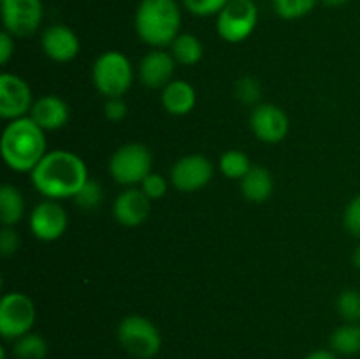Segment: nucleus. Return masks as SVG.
I'll use <instances>...</instances> for the list:
<instances>
[{"label":"nucleus","instance_id":"obj_25","mask_svg":"<svg viewBox=\"0 0 360 359\" xmlns=\"http://www.w3.org/2000/svg\"><path fill=\"white\" fill-rule=\"evenodd\" d=\"M274 13L283 20L304 18L316 6V0H271Z\"/></svg>","mask_w":360,"mask_h":359},{"label":"nucleus","instance_id":"obj_14","mask_svg":"<svg viewBox=\"0 0 360 359\" xmlns=\"http://www.w3.org/2000/svg\"><path fill=\"white\" fill-rule=\"evenodd\" d=\"M150 197L139 189H129L120 194L112 206L115 218L125 227H137L144 224L150 215Z\"/></svg>","mask_w":360,"mask_h":359},{"label":"nucleus","instance_id":"obj_17","mask_svg":"<svg viewBox=\"0 0 360 359\" xmlns=\"http://www.w3.org/2000/svg\"><path fill=\"white\" fill-rule=\"evenodd\" d=\"M70 109L65 101L56 95H44L34 102L30 109V118L41 127L42 130L62 129L69 122Z\"/></svg>","mask_w":360,"mask_h":359},{"label":"nucleus","instance_id":"obj_23","mask_svg":"<svg viewBox=\"0 0 360 359\" xmlns=\"http://www.w3.org/2000/svg\"><path fill=\"white\" fill-rule=\"evenodd\" d=\"M13 354L16 359H46L48 344L37 333H27L14 340Z\"/></svg>","mask_w":360,"mask_h":359},{"label":"nucleus","instance_id":"obj_2","mask_svg":"<svg viewBox=\"0 0 360 359\" xmlns=\"http://www.w3.org/2000/svg\"><path fill=\"white\" fill-rule=\"evenodd\" d=\"M0 150L11 169L18 172H32L46 155L44 130L30 116L13 120L4 129Z\"/></svg>","mask_w":360,"mask_h":359},{"label":"nucleus","instance_id":"obj_19","mask_svg":"<svg viewBox=\"0 0 360 359\" xmlns=\"http://www.w3.org/2000/svg\"><path fill=\"white\" fill-rule=\"evenodd\" d=\"M273 176L262 165H252L241 178V192L250 203H264L273 194Z\"/></svg>","mask_w":360,"mask_h":359},{"label":"nucleus","instance_id":"obj_11","mask_svg":"<svg viewBox=\"0 0 360 359\" xmlns=\"http://www.w3.org/2000/svg\"><path fill=\"white\" fill-rule=\"evenodd\" d=\"M32 90L16 74L0 76V116L6 120L23 118L32 109Z\"/></svg>","mask_w":360,"mask_h":359},{"label":"nucleus","instance_id":"obj_35","mask_svg":"<svg viewBox=\"0 0 360 359\" xmlns=\"http://www.w3.org/2000/svg\"><path fill=\"white\" fill-rule=\"evenodd\" d=\"M304 359H338L336 352H330V351H315L311 354L306 355Z\"/></svg>","mask_w":360,"mask_h":359},{"label":"nucleus","instance_id":"obj_10","mask_svg":"<svg viewBox=\"0 0 360 359\" xmlns=\"http://www.w3.org/2000/svg\"><path fill=\"white\" fill-rule=\"evenodd\" d=\"M213 178V164L204 155H186L179 158L171 171V182L179 192H195Z\"/></svg>","mask_w":360,"mask_h":359},{"label":"nucleus","instance_id":"obj_33","mask_svg":"<svg viewBox=\"0 0 360 359\" xmlns=\"http://www.w3.org/2000/svg\"><path fill=\"white\" fill-rule=\"evenodd\" d=\"M104 113H105V118H108L109 122H122V120L127 116V113H129V108H127L125 101H123L122 97L108 99Z\"/></svg>","mask_w":360,"mask_h":359},{"label":"nucleus","instance_id":"obj_16","mask_svg":"<svg viewBox=\"0 0 360 359\" xmlns=\"http://www.w3.org/2000/svg\"><path fill=\"white\" fill-rule=\"evenodd\" d=\"M174 74V56L164 49L148 53L139 65V77L148 88L167 87Z\"/></svg>","mask_w":360,"mask_h":359},{"label":"nucleus","instance_id":"obj_4","mask_svg":"<svg viewBox=\"0 0 360 359\" xmlns=\"http://www.w3.org/2000/svg\"><path fill=\"white\" fill-rule=\"evenodd\" d=\"M91 80L95 88L108 99L123 97L134 80L130 60L120 51L102 53L94 63Z\"/></svg>","mask_w":360,"mask_h":359},{"label":"nucleus","instance_id":"obj_7","mask_svg":"<svg viewBox=\"0 0 360 359\" xmlns=\"http://www.w3.org/2000/svg\"><path fill=\"white\" fill-rule=\"evenodd\" d=\"M151 151L141 143L123 144L109 160V172L122 185L141 183L151 172Z\"/></svg>","mask_w":360,"mask_h":359},{"label":"nucleus","instance_id":"obj_6","mask_svg":"<svg viewBox=\"0 0 360 359\" xmlns=\"http://www.w3.org/2000/svg\"><path fill=\"white\" fill-rule=\"evenodd\" d=\"M217 16L218 35L236 44L253 34L259 21V9L253 0H231Z\"/></svg>","mask_w":360,"mask_h":359},{"label":"nucleus","instance_id":"obj_36","mask_svg":"<svg viewBox=\"0 0 360 359\" xmlns=\"http://www.w3.org/2000/svg\"><path fill=\"white\" fill-rule=\"evenodd\" d=\"M327 7H341L348 2V0H322Z\"/></svg>","mask_w":360,"mask_h":359},{"label":"nucleus","instance_id":"obj_13","mask_svg":"<svg viewBox=\"0 0 360 359\" xmlns=\"http://www.w3.org/2000/svg\"><path fill=\"white\" fill-rule=\"evenodd\" d=\"M253 134L264 143H280L288 134V116L274 104H260L250 116Z\"/></svg>","mask_w":360,"mask_h":359},{"label":"nucleus","instance_id":"obj_22","mask_svg":"<svg viewBox=\"0 0 360 359\" xmlns=\"http://www.w3.org/2000/svg\"><path fill=\"white\" fill-rule=\"evenodd\" d=\"M172 56L181 65H195L202 58V44L193 34H179L171 44Z\"/></svg>","mask_w":360,"mask_h":359},{"label":"nucleus","instance_id":"obj_27","mask_svg":"<svg viewBox=\"0 0 360 359\" xmlns=\"http://www.w3.org/2000/svg\"><path fill=\"white\" fill-rule=\"evenodd\" d=\"M102 187L98 185L95 180H88L83 187L79 189V192L74 196L77 206H81L83 210H94L98 204L102 203Z\"/></svg>","mask_w":360,"mask_h":359},{"label":"nucleus","instance_id":"obj_32","mask_svg":"<svg viewBox=\"0 0 360 359\" xmlns=\"http://www.w3.org/2000/svg\"><path fill=\"white\" fill-rule=\"evenodd\" d=\"M18 246H20V238H18L16 231L11 229L9 225H4V229L0 231V253L4 257L14 256Z\"/></svg>","mask_w":360,"mask_h":359},{"label":"nucleus","instance_id":"obj_21","mask_svg":"<svg viewBox=\"0 0 360 359\" xmlns=\"http://www.w3.org/2000/svg\"><path fill=\"white\" fill-rule=\"evenodd\" d=\"M333 352L341 355L360 354V326L357 322H347L330 334Z\"/></svg>","mask_w":360,"mask_h":359},{"label":"nucleus","instance_id":"obj_31","mask_svg":"<svg viewBox=\"0 0 360 359\" xmlns=\"http://www.w3.org/2000/svg\"><path fill=\"white\" fill-rule=\"evenodd\" d=\"M343 222L350 234L360 238V194L348 203L347 210H345Z\"/></svg>","mask_w":360,"mask_h":359},{"label":"nucleus","instance_id":"obj_30","mask_svg":"<svg viewBox=\"0 0 360 359\" xmlns=\"http://www.w3.org/2000/svg\"><path fill=\"white\" fill-rule=\"evenodd\" d=\"M141 190H143L151 201L162 199V197L165 196V192H167V180L162 175H158V172H150V175L141 182Z\"/></svg>","mask_w":360,"mask_h":359},{"label":"nucleus","instance_id":"obj_24","mask_svg":"<svg viewBox=\"0 0 360 359\" xmlns=\"http://www.w3.org/2000/svg\"><path fill=\"white\" fill-rule=\"evenodd\" d=\"M252 169L248 155L239 150H229L220 157V171L227 178L241 180Z\"/></svg>","mask_w":360,"mask_h":359},{"label":"nucleus","instance_id":"obj_8","mask_svg":"<svg viewBox=\"0 0 360 359\" xmlns=\"http://www.w3.org/2000/svg\"><path fill=\"white\" fill-rule=\"evenodd\" d=\"M35 322L34 301L23 292H9L0 299V334L4 340H18L30 333Z\"/></svg>","mask_w":360,"mask_h":359},{"label":"nucleus","instance_id":"obj_37","mask_svg":"<svg viewBox=\"0 0 360 359\" xmlns=\"http://www.w3.org/2000/svg\"><path fill=\"white\" fill-rule=\"evenodd\" d=\"M354 266L360 271V245L355 248V252H354Z\"/></svg>","mask_w":360,"mask_h":359},{"label":"nucleus","instance_id":"obj_9","mask_svg":"<svg viewBox=\"0 0 360 359\" xmlns=\"http://www.w3.org/2000/svg\"><path fill=\"white\" fill-rule=\"evenodd\" d=\"M4 28L13 37H28L41 27L44 9L41 0H0Z\"/></svg>","mask_w":360,"mask_h":359},{"label":"nucleus","instance_id":"obj_1","mask_svg":"<svg viewBox=\"0 0 360 359\" xmlns=\"http://www.w3.org/2000/svg\"><path fill=\"white\" fill-rule=\"evenodd\" d=\"M88 169L83 158L72 151H49L32 171V183L48 199H67L79 192L88 182Z\"/></svg>","mask_w":360,"mask_h":359},{"label":"nucleus","instance_id":"obj_15","mask_svg":"<svg viewBox=\"0 0 360 359\" xmlns=\"http://www.w3.org/2000/svg\"><path fill=\"white\" fill-rule=\"evenodd\" d=\"M41 44L46 56L55 62H70L79 53V39L65 25H53L46 28Z\"/></svg>","mask_w":360,"mask_h":359},{"label":"nucleus","instance_id":"obj_34","mask_svg":"<svg viewBox=\"0 0 360 359\" xmlns=\"http://www.w3.org/2000/svg\"><path fill=\"white\" fill-rule=\"evenodd\" d=\"M14 53V37L7 30L0 34V63H7Z\"/></svg>","mask_w":360,"mask_h":359},{"label":"nucleus","instance_id":"obj_26","mask_svg":"<svg viewBox=\"0 0 360 359\" xmlns=\"http://www.w3.org/2000/svg\"><path fill=\"white\" fill-rule=\"evenodd\" d=\"M338 312L347 322H359L360 320V292L355 289H347L338 298Z\"/></svg>","mask_w":360,"mask_h":359},{"label":"nucleus","instance_id":"obj_20","mask_svg":"<svg viewBox=\"0 0 360 359\" xmlns=\"http://www.w3.org/2000/svg\"><path fill=\"white\" fill-rule=\"evenodd\" d=\"M25 203L20 190L13 185L0 189V220L4 225H16L23 218Z\"/></svg>","mask_w":360,"mask_h":359},{"label":"nucleus","instance_id":"obj_28","mask_svg":"<svg viewBox=\"0 0 360 359\" xmlns=\"http://www.w3.org/2000/svg\"><path fill=\"white\" fill-rule=\"evenodd\" d=\"M186 11L200 18L218 14L231 0H181Z\"/></svg>","mask_w":360,"mask_h":359},{"label":"nucleus","instance_id":"obj_29","mask_svg":"<svg viewBox=\"0 0 360 359\" xmlns=\"http://www.w3.org/2000/svg\"><path fill=\"white\" fill-rule=\"evenodd\" d=\"M260 94H262V88H260L259 80H255L253 76H245L236 83V97L243 104H253L259 101Z\"/></svg>","mask_w":360,"mask_h":359},{"label":"nucleus","instance_id":"obj_3","mask_svg":"<svg viewBox=\"0 0 360 359\" xmlns=\"http://www.w3.org/2000/svg\"><path fill=\"white\" fill-rule=\"evenodd\" d=\"M136 32L155 49L171 46L181 28V9L176 0H141L136 11Z\"/></svg>","mask_w":360,"mask_h":359},{"label":"nucleus","instance_id":"obj_18","mask_svg":"<svg viewBox=\"0 0 360 359\" xmlns=\"http://www.w3.org/2000/svg\"><path fill=\"white\" fill-rule=\"evenodd\" d=\"M197 94L195 88L186 81H171L162 92V106L169 115L183 116L188 115L195 108Z\"/></svg>","mask_w":360,"mask_h":359},{"label":"nucleus","instance_id":"obj_5","mask_svg":"<svg viewBox=\"0 0 360 359\" xmlns=\"http://www.w3.org/2000/svg\"><path fill=\"white\" fill-rule=\"evenodd\" d=\"M120 345L137 359H151L160 352L162 336L148 317L129 315L118 326Z\"/></svg>","mask_w":360,"mask_h":359},{"label":"nucleus","instance_id":"obj_12","mask_svg":"<svg viewBox=\"0 0 360 359\" xmlns=\"http://www.w3.org/2000/svg\"><path fill=\"white\" fill-rule=\"evenodd\" d=\"M30 229L41 241H55L67 229L65 210L55 199L42 201L32 211Z\"/></svg>","mask_w":360,"mask_h":359}]
</instances>
